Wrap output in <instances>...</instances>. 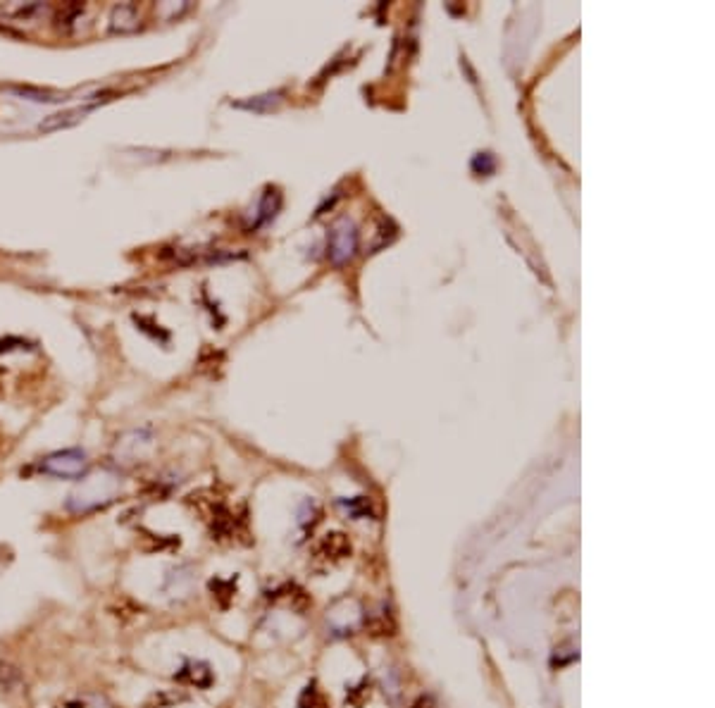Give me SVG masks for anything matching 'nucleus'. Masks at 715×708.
Here are the masks:
<instances>
[{"label":"nucleus","mask_w":715,"mask_h":708,"mask_svg":"<svg viewBox=\"0 0 715 708\" xmlns=\"http://www.w3.org/2000/svg\"><path fill=\"white\" fill-rule=\"evenodd\" d=\"M141 26V15L136 3H120L110 13V32L112 34H131Z\"/></svg>","instance_id":"obj_5"},{"label":"nucleus","mask_w":715,"mask_h":708,"mask_svg":"<svg viewBox=\"0 0 715 708\" xmlns=\"http://www.w3.org/2000/svg\"><path fill=\"white\" fill-rule=\"evenodd\" d=\"M177 680L187 684H196V687H210L213 684V673H210L206 664H191L188 661L181 668V673H177Z\"/></svg>","instance_id":"obj_7"},{"label":"nucleus","mask_w":715,"mask_h":708,"mask_svg":"<svg viewBox=\"0 0 715 708\" xmlns=\"http://www.w3.org/2000/svg\"><path fill=\"white\" fill-rule=\"evenodd\" d=\"M355 248H358L355 225L348 222V219H342V222L332 229V237H329V260L334 265L348 263V260L355 256Z\"/></svg>","instance_id":"obj_3"},{"label":"nucleus","mask_w":715,"mask_h":708,"mask_svg":"<svg viewBox=\"0 0 715 708\" xmlns=\"http://www.w3.org/2000/svg\"><path fill=\"white\" fill-rule=\"evenodd\" d=\"M45 13H48L45 3H13V5L0 7V17H3L7 24L32 26L36 24V22H41V17H43Z\"/></svg>","instance_id":"obj_4"},{"label":"nucleus","mask_w":715,"mask_h":708,"mask_svg":"<svg viewBox=\"0 0 715 708\" xmlns=\"http://www.w3.org/2000/svg\"><path fill=\"white\" fill-rule=\"evenodd\" d=\"M91 110H93V105H84V108H72V110H60V112H53V115H48L41 120L39 131L51 134V131H60V129L74 127V124H79L86 115H89Z\"/></svg>","instance_id":"obj_6"},{"label":"nucleus","mask_w":715,"mask_h":708,"mask_svg":"<svg viewBox=\"0 0 715 708\" xmlns=\"http://www.w3.org/2000/svg\"><path fill=\"white\" fill-rule=\"evenodd\" d=\"M282 96H284V91H275V93L256 96V98H251V101H241V103H237V108L253 110V112H265V110L275 108V105L282 101Z\"/></svg>","instance_id":"obj_10"},{"label":"nucleus","mask_w":715,"mask_h":708,"mask_svg":"<svg viewBox=\"0 0 715 708\" xmlns=\"http://www.w3.org/2000/svg\"><path fill=\"white\" fill-rule=\"evenodd\" d=\"M86 470H89V461H86L84 451L79 449L55 451L41 461V472L60 477V480H82Z\"/></svg>","instance_id":"obj_2"},{"label":"nucleus","mask_w":715,"mask_h":708,"mask_svg":"<svg viewBox=\"0 0 715 708\" xmlns=\"http://www.w3.org/2000/svg\"><path fill=\"white\" fill-rule=\"evenodd\" d=\"M348 551H351V547H348L346 537L339 535V532L324 537V541L317 548V554L324 556V558H343V556H348Z\"/></svg>","instance_id":"obj_9"},{"label":"nucleus","mask_w":715,"mask_h":708,"mask_svg":"<svg viewBox=\"0 0 715 708\" xmlns=\"http://www.w3.org/2000/svg\"><path fill=\"white\" fill-rule=\"evenodd\" d=\"M279 203H282V199H279L277 189H267V191H265V196H263V200H260L258 219H256V225H253V229H258V227H263L265 222H270V219L275 218V215H277Z\"/></svg>","instance_id":"obj_8"},{"label":"nucleus","mask_w":715,"mask_h":708,"mask_svg":"<svg viewBox=\"0 0 715 708\" xmlns=\"http://www.w3.org/2000/svg\"><path fill=\"white\" fill-rule=\"evenodd\" d=\"M117 490H120V484H117L115 475H110V472H98V475L86 477L84 482H82V487L70 496V503H67V506H70L72 510H77V513L103 509V506L115 501Z\"/></svg>","instance_id":"obj_1"},{"label":"nucleus","mask_w":715,"mask_h":708,"mask_svg":"<svg viewBox=\"0 0 715 708\" xmlns=\"http://www.w3.org/2000/svg\"><path fill=\"white\" fill-rule=\"evenodd\" d=\"M494 168H497V162H494L491 153H477L475 158H472V170H475L477 174H491Z\"/></svg>","instance_id":"obj_12"},{"label":"nucleus","mask_w":715,"mask_h":708,"mask_svg":"<svg viewBox=\"0 0 715 708\" xmlns=\"http://www.w3.org/2000/svg\"><path fill=\"white\" fill-rule=\"evenodd\" d=\"M60 708H86V703H82V702H67L65 706H60Z\"/></svg>","instance_id":"obj_13"},{"label":"nucleus","mask_w":715,"mask_h":708,"mask_svg":"<svg viewBox=\"0 0 715 708\" xmlns=\"http://www.w3.org/2000/svg\"><path fill=\"white\" fill-rule=\"evenodd\" d=\"M298 708H327V699L317 689L315 683L305 684V689L298 696Z\"/></svg>","instance_id":"obj_11"}]
</instances>
